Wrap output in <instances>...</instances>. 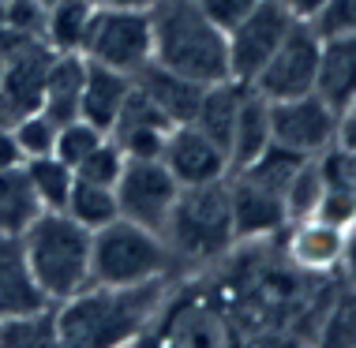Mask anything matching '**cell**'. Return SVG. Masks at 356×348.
<instances>
[{
  "mask_svg": "<svg viewBox=\"0 0 356 348\" xmlns=\"http://www.w3.org/2000/svg\"><path fill=\"white\" fill-rule=\"evenodd\" d=\"M172 277H158L147 285H86L83 292L56 304L60 345L72 348H105L136 345L158 322L161 307L172 296Z\"/></svg>",
  "mask_w": 356,
  "mask_h": 348,
  "instance_id": "1",
  "label": "cell"
},
{
  "mask_svg": "<svg viewBox=\"0 0 356 348\" xmlns=\"http://www.w3.org/2000/svg\"><path fill=\"white\" fill-rule=\"evenodd\" d=\"M150 26H154V56H150L154 64L203 86L229 79L225 31L195 0H158L150 8Z\"/></svg>",
  "mask_w": 356,
  "mask_h": 348,
  "instance_id": "2",
  "label": "cell"
},
{
  "mask_svg": "<svg viewBox=\"0 0 356 348\" xmlns=\"http://www.w3.org/2000/svg\"><path fill=\"white\" fill-rule=\"evenodd\" d=\"M19 236L31 274L49 304H60L90 285V229L72 221L64 210H42Z\"/></svg>",
  "mask_w": 356,
  "mask_h": 348,
  "instance_id": "3",
  "label": "cell"
},
{
  "mask_svg": "<svg viewBox=\"0 0 356 348\" xmlns=\"http://www.w3.org/2000/svg\"><path fill=\"white\" fill-rule=\"evenodd\" d=\"M161 236H165L169 251L177 255L180 270L188 263L207 266V263L225 258L236 244L233 210H229V176L180 188Z\"/></svg>",
  "mask_w": 356,
  "mask_h": 348,
  "instance_id": "4",
  "label": "cell"
},
{
  "mask_svg": "<svg viewBox=\"0 0 356 348\" xmlns=\"http://www.w3.org/2000/svg\"><path fill=\"white\" fill-rule=\"evenodd\" d=\"M172 274L180 277V263L161 232L128 217L90 232V285H147Z\"/></svg>",
  "mask_w": 356,
  "mask_h": 348,
  "instance_id": "5",
  "label": "cell"
},
{
  "mask_svg": "<svg viewBox=\"0 0 356 348\" xmlns=\"http://www.w3.org/2000/svg\"><path fill=\"white\" fill-rule=\"evenodd\" d=\"M83 56L105 64L113 72L136 75L154 56L150 12H120V8H94L90 31L83 42Z\"/></svg>",
  "mask_w": 356,
  "mask_h": 348,
  "instance_id": "6",
  "label": "cell"
},
{
  "mask_svg": "<svg viewBox=\"0 0 356 348\" xmlns=\"http://www.w3.org/2000/svg\"><path fill=\"white\" fill-rule=\"evenodd\" d=\"M319 49H323V34L315 31L312 19H293L289 34L282 38L270 60L263 64V72L255 75L252 86L266 101L312 94L315 79H319Z\"/></svg>",
  "mask_w": 356,
  "mask_h": 348,
  "instance_id": "7",
  "label": "cell"
},
{
  "mask_svg": "<svg viewBox=\"0 0 356 348\" xmlns=\"http://www.w3.org/2000/svg\"><path fill=\"white\" fill-rule=\"evenodd\" d=\"M113 191H117L120 217L136 221V225H147L154 232H165L172 202L180 195V183L165 169L161 158H128Z\"/></svg>",
  "mask_w": 356,
  "mask_h": 348,
  "instance_id": "8",
  "label": "cell"
},
{
  "mask_svg": "<svg viewBox=\"0 0 356 348\" xmlns=\"http://www.w3.org/2000/svg\"><path fill=\"white\" fill-rule=\"evenodd\" d=\"M293 26V15L274 0H263L255 12H248L236 26L225 31L229 45V79L236 83H255V75L263 72V64L274 56V49L282 45V38Z\"/></svg>",
  "mask_w": 356,
  "mask_h": 348,
  "instance_id": "9",
  "label": "cell"
},
{
  "mask_svg": "<svg viewBox=\"0 0 356 348\" xmlns=\"http://www.w3.org/2000/svg\"><path fill=\"white\" fill-rule=\"evenodd\" d=\"M270 139L304 158H319L338 142V109L315 90L300 98L270 101Z\"/></svg>",
  "mask_w": 356,
  "mask_h": 348,
  "instance_id": "10",
  "label": "cell"
},
{
  "mask_svg": "<svg viewBox=\"0 0 356 348\" xmlns=\"http://www.w3.org/2000/svg\"><path fill=\"white\" fill-rule=\"evenodd\" d=\"M161 161L177 176L180 188L229 176V154L214 139H207L195 124H172L165 135V147H161Z\"/></svg>",
  "mask_w": 356,
  "mask_h": 348,
  "instance_id": "11",
  "label": "cell"
},
{
  "mask_svg": "<svg viewBox=\"0 0 356 348\" xmlns=\"http://www.w3.org/2000/svg\"><path fill=\"white\" fill-rule=\"evenodd\" d=\"M172 128V120L154 105L139 86H131L128 101L113 124L109 139L124 150V158H161V147H165V135Z\"/></svg>",
  "mask_w": 356,
  "mask_h": 348,
  "instance_id": "12",
  "label": "cell"
},
{
  "mask_svg": "<svg viewBox=\"0 0 356 348\" xmlns=\"http://www.w3.org/2000/svg\"><path fill=\"white\" fill-rule=\"evenodd\" d=\"M229 210H233V232L240 240H263L274 232H285V206L282 195L259 188V183L229 172Z\"/></svg>",
  "mask_w": 356,
  "mask_h": 348,
  "instance_id": "13",
  "label": "cell"
},
{
  "mask_svg": "<svg viewBox=\"0 0 356 348\" xmlns=\"http://www.w3.org/2000/svg\"><path fill=\"white\" fill-rule=\"evenodd\" d=\"M289 240H285V255L289 263L304 274H334L341 263V236L345 229L330 225L323 217H304L285 225Z\"/></svg>",
  "mask_w": 356,
  "mask_h": 348,
  "instance_id": "14",
  "label": "cell"
},
{
  "mask_svg": "<svg viewBox=\"0 0 356 348\" xmlns=\"http://www.w3.org/2000/svg\"><path fill=\"white\" fill-rule=\"evenodd\" d=\"M49 299L38 288L31 263L23 251V236L15 232H0V318L8 315H23V311H38Z\"/></svg>",
  "mask_w": 356,
  "mask_h": 348,
  "instance_id": "15",
  "label": "cell"
},
{
  "mask_svg": "<svg viewBox=\"0 0 356 348\" xmlns=\"http://www.w3.org/2000/svg\"><path fill=\"white\" fill-rule=\"evenodd\" d=\"M131 86H136L131 75L86 60V79H83V94H79V116L90 120L98 131L109 135L113 124H117V116H120V109H124V101H128Z\"/></svg>",
  "mask_w": 356,
  "mask_h": 348,
  "instance_id": "16",
  "label": "cell"
},
{
  "mask_svg": "<svg viewBox=\"0 0 356 348\" xmlns=\"http://www.w3.org/2000/svg\"><path fill=\"white\" fill-rule=\"evenodd\" d=\"M315 94L326 98L338 113L356 98V31H341V34L323 38Z\"/></svg>",
  "mask_w": 356,
  "mask_h": 348,
  "instance_id": "17",
  "label": "cell"
},
{
  "mask_svg": "<svg viewBox=\"0 0 356 348\" xmlns=\"http://www.w3.org/2000/svg\"><path fill=\"white\" fill-rule=\"evenodd\" d=\"M131 79H136V86L169 116L172 124H191V116H195L199 101H203V90H207L203 83H191L184 75L169 72V67H161L154 60L143 67V72L131 75Z\"/></svg>",
  "mask_w": 356,
  "mask_h": 348,
  "instance_id": "18",
  "label": "cell"
},
{
  "mask_svg": "<svg viewBox=\"0 0 356 348\" xmlns=\"http://www.w3.org/2000/svg\"><path fill=\"white\" fill-rule=\"evenodd\" d=\"M86 79V56L83 53H53L49 72L42 86V113L56 124H68L79 116V94Z\"/></svg>",
  "mask_w": 356,
  "mask_h": 348,
  "instance_id": "19",
  "label": "cell"
},
{
  "mask_svg": "<svg viewBox=\"0 0 356 348\" xmlns=\"http://www.w3.org/2000/svg\"><path fill=\"white\" fill-rule=\"evenodd\" d=\"M266 142H270V101L255 86H248L233 124V139H229V172L248 165L259 150H266Z\"/></svg>",
  "mask_w": 356,
  "mask_h": 348,
  "instance_id": "20",
  "label": "cell"
},
{
  "mask_svg": "<svg viewBox=\"0 0 356 348\" xmlns=\"http://www.w3.org/2000/svg\"><path fill=\"white\" fill-rule=\"evenodd\" d=\"M94 19V4L90 0H53L45 8V34L42 42L53 53H83L86 31Z\"/></svg>",
  "mask_w": 356,
  "mask_h": 348,
  "instance_id": "21",
  "label": "cell"
},
{
  "mask_svg": "<svg viewBox=\"0 0 356 348\" xmlns=\"http://www.w3.org/2000/svg\"><path fill=\"white\" fill-rule=\"evenodd\" d=\"M42 214V202L34 195V183L26 176V165L0 169V232H23L31 221Z\"/></svg>",
  "mask_w": 356,
  "mask_h": 348,
  "instance_id": "22",
  "label": "cell"
},
{
  "mask_svg": "<svg viewBox=\"0 0 356 348\" xmlns=\"http://www.w3.org/2000/svg\"><path fill=\"white\" fill-rule=\"evenodd\" d=\"M64 214L72 221H79L83 229L98 232L102 225L120 217V206H117V191L105 188V183H90V180H79L75 176L68 199H64Z\"/></svg>",
  "mask_w": 356,
  "mask_h": 348,
  "instance_id": "23",
  "label": "cell"
},
{
  "mask_svg": "<svg viewBox=\"0 0 356 348\" xmlns=\"http://www.w3.org/2000/svg\"><path fill=\"white\" fill-rule=\"evenodd\" d=\"M0 345H8V348H53V345H60L56 304L0 318Z\"/></svg>",
  "mask_w": 356,
  "mask_h": 348,
  "instance_id": "24",
  "label": "cell"
},
{
  "mask_svg": "<svg viewBox=\"0 0 356 348\" xmlns=\"http://www.w3.org/2000/svg\"><path fill=\"white\" fill-rule=\"evenodd\" d=\"M323 191H326V180H323L319 158H307L282 191V206H285L289 225H293V221H304V217H315V210H319V202H323Z\"/></svg>",
  "mask_w": 356,
  "mask_h": 348,
  "instance_id": "25",
  "label": "cell"
},
{
  "mask_svg": "<svg viewBox=\"0 0 356 348\" xmlns=\"http://www.w3.org/2000/svg\"><path fill=\"white\" fill-rule=\"evenodd\" d=\"M26 176L34 183V195L42 202V210H64V199H68L72 183H75V169L64 165L56 154H45V158H31L23 161Z\"/></svg>",
  "mask_w": 356,
  "mask_h": 348,
  "instance_id": "26",
  "label": "cell"
},
{
  "mask_svg": "<svg viewBox=\"0 0 356 348\" xmlns=\"http://www.w3.org/2000/svg\"><path fill=\"white\" fill-rule=\"evenodd\" d=\"M56 128H60V124L49 120V116H45L42 109H34V113L19 116V120L12 124V139H15L19 154H23V161H31V158H45V154H53Z\"/></svg>",
  "mask_w": 356,
  "mask_h": 348,
  "instance_id": "27",
  "label": "cell"
},
{
  "mask_svg": "<svg viewBox=\"0 0 356 348\" xmlns=\"http://www.w3.org/2000/svg\"><path fill=\"white\" fill-rule=\"evenodd\" d=\"M105 139V131H98L90 120H83V116H75V120H68V124H60L56 128V142H53V154L64 161V165H79V161L90 154L98 142Z\"/></svg>",
  "mask_w": 356,
  "mask_h": 348,
  "instance_id": "28",
  "label": "cell"
},
{
  "mask_svg": "<svg viewBox=\"0 0 356 348\" xmlns=\"http://www.w3.org/2000/svg\"><path fill=\"white\" fill-rule=\"evenodd\" d=\"M124 161H128V158H124V150L109 139V135H105L98 147H94L79 165H75V176L90 180V183H105V188H117V180L124 172Z\"/></svg>",
  "mask_w": 356,
  "mask_h": 348,
  "instance_id": "29",
  "label": "cell"
},
{
  "mask_svg": "<svg viewBox=\"0 0 356 348\" xmlns=\"http://www.w3.org/2000/svg\"><path fill=\"white\" fill-rule=\"evenodd\" d=\"M4 34L23 38V42H42L45 4L42 0H4Z\"/></svg>",
  "mask_w": 356,
  "mask_h": 348,
  "instance_id": "30",
  "label": "cell"
},
{
  "mask_svg": "<svg viewBox=\"0 0 356 348\" xmlns=\"http://www.w3.org/2000/svg\"><path fill=\"white\" fill-rule=\"evenodd\" d=\"M319 341L323 345H356V292L338 299V307L326 318V330Z\"/></svg>",
  "mask_w": 356,
  "mask_h": 348,
  "instance_id": "31",
  "label": "cell"
},
{
  "mask_svg": "<svg viewBox=\"0 0 356 348\" xmlns=\"http://www.w3.org/2000/svg\"><path fill=\"white\" fill-rule=\"evenodd\" d=\"M312 23L323 38L341 34V31H356V0H323L319 15H315Z\"/></svg>",
  "mask_w": 356,
  "mask_h": 348,
  "instance_id": "32",
  "label": "cell"
},
{
  "mask_svg": "<svg viewBox=\"0 0 356 348\" xmlns=\"http://www.w3.org/2000/svg\"><path fill=\"white\" fill-rule=\"evenodd\" d=\"M315 217L330 221V225L345 229L349 221L356 217V191H345V188H326L323 191V202L315 210Z\"/></svg>",
  "mask_w": 356,
  "mask_h": 348,
  "instance_id": "33",
  "label": "cell"
},
{
  "mask_svg": "<svg viewBox=\"0 0 356 348\" xmlns=\"http://www.w3.org/2000/svg\"><path fill=\"white\" fill-rule=\"evenodd\" d=\"M195 4L203 8L210 19H214L221 31H229V26H236L248 12H255L263 0H195Z\"/></svg>",
  "mask_w": 356,
  "mask_h": 348,
  "instance_id": "34",
  "label": "cell"
},
{
  "mask_svg": "<svg viewBox=\"0 0 356 348\" xmlns=\"http://www.w3.org/2000/svg\"><path fill=\"white\" fill-rule=\"evenodd\" d=\"M338 270L356 285V217L349 221V225H345V236H341V263H338Z\"/></svg>",
  "mask_w": 356,
  "mask_h": 348,
  "instance_id": "35",
  "label": "cell"
},
{
  "mask_svg": "<svg viewBox=\"0 0 356 348\" xmlns=\"http://www.w3.org/2000/svg\"><path fill=\"white\" fill-rule=\"evenodd\" d=\"M338 142L345 150H356V98L338 113Z\"/></svg>",
  "mask_w": 356,
  "mask_h": 348,
  "instance_id": "36",
  "label": "cell"
},
{
  "mask_svg": "<svg viewBox=\"0 0 356 348\" xmlns=\"http://www.w3.org/2000/svg\"><path fill=\"white\" fill-rule=\"evenodd\" d=\"M274 4H282L293 19H315L323 8V0H274Z\"/></svg>",
  "mask_w": 356,
  "mask_h": 348,
  "instance_id": "37",
  "label": "cell"
},
{
  "mask_svg": "<svg viewBox=\"0 0 356 348\" xmlns=\"http://www.w3.org/2000/svg\"><path fill=\"white\" fill-rule=\"evenodd\" d=\"M94 8H120V12H150L154 0H90Z\"/></svg>",
  "mask_w": 356,
  "mask_h": 348,
  "instance_id": "38",
  "label": "cell"
},
{
  "mask_svg": "<svg viewBox=\"0 0 356 348\" xmlns=\"http://www.w3.org/2000/svg\"><path fill=\"white\" fill-rule=\"evenodd\" d=\"M0 34H4V0H0Z\"/></svg>",
  "mask_w": 356,
  "mask_h": 348,
  "instance_id": "39",
  "label": "cell"
},
{
  "mask_svg": "<svg viewBox=\"0 0 356 348\" xmlns=\"http://www.w3.org/2000/svg\"><path fill=\"white\" fill-rule=\"evenodd\" d=\"M42 4H45V8H49V4H53V0H42Z\"/></svg>",
  "mask_w": 356,
  "mask_h": 348,
  "instance_id": "40",
  "label": "cell"
},
{
  "mask_svg": "<svg viewBox=\"0 0 356 348\" xmlns=\"http://www.w3.org/2000/svg\"><path fill=\"white\" fill-rule=\"evenodd\" d=\"M154 4H158V0H154Z\"/></svg>",
  "mask_w": 356,
  "mask_h": 348,
  "instance_id": "41",
  "label": "cell"
}]
</instances>
